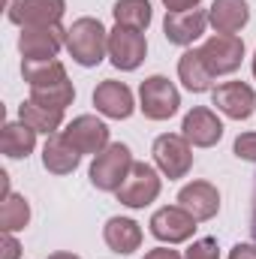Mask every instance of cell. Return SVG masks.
I'll list each match as a JSON object with an SVG mask.
<instances>
[{
  "mask_svg": "<svg viewBox=\"0 0 256 259\" xmlns=\"http://www.w3.org/2000/svg\"><path fill=\"white\" fill-rule=\"evenodd\" d=\"M18 121H24L27 127H33L36 133H42V136H55V133H61V127H64V112L49 109V106H39V103H33L27 97L18 106Z\"/></svg>",
  "mask_w": 256,
  "mask_h": 259,
  "instance_id": "cell-22",
  "label": "cell"
},
{
  "mask_svg": "<svg viewBox=\"0 0 256 259\" xmlns=\"http://www.w3.org/2000/svg\"><path fill=\"white\" fill-rule=\"evenodd\" d=\"M61 136H64L66 142L84 157V154H100V151H106L112 142H109V127H106V121H100L97 115H78V118H72L64 130H61Z\"/></svg>",
  "mask_w": 256,
  "mask_h": 259,
  "instance_id": "cell-11",
  "label": "cell"
},
{
  "mask_svg": "<svg viewBox=\"0 0 256 259\" xmlns=\"http://www.w3.org/2000/svg\"><path fill=\"white\" fill-rule=\"evenodd\" d=\"M112 15H115V24L142 30V33L151 27V18H154L148 0H118V3L112 6Z\"/></svg>",
  "mask_w": 256,
  "mask_h": 259,
  "instance_id": "cell-23",
  "label": "cell"
},
{
  "mask_svg": "<svg viewBox=\"0 0 256 259\" xmlns=\"http://www.w3.org/2000/svg\"><path fill=\"white\" fill-rule=\"evenodd\" d=\"M250 21V6L247 0H214L208 6V24L214 33H232L238 36Z\"/></svg>",
  "mask_w": 256,
  "mask_h": 259,
  "instance_id": "cell-17",
  "label": "cell"
},
{
  "mask_svg": "<svg viewBox=\"0 0 256 259\" xmlns=\"http://www.w3.org/2000/svg\"><path fill=\"white\" fill-rule=\"evenodd\" d=\"M133 151H130L124 142H112L106 151H100L88 169V178L97 190L103 193H118V187L127 181L130 169H133Z\"/></svg>",
  "mask_w": 256,
  "mask_h": 259,
  "instance_id": "cell-2",
  "label": "cell"
},
{
  "mask_svg": "<svg viewBox=\"0 0 256 259\" xmlns=\"http://www.w3.org/2000/svg\"><path fill=\"white\" fill-rule=\"evenodd\" d=\"M94 106L103 118H112V121H127L130 115L136 112V97L124 81H115V78H106L94 88Z\"/></svg>",
  "mask_w": 256,
  "mask_h": 259,
  "instance_id": "cell-15",
  "label": "cell"
},
{
  "mask_svg": "<svg viewBox=\"0 0 256 259\" xmlns=\"http://www.w3.org/2000/svg\"><path fill=\"white\" fill-rule=\"evenodd\" d=\"M49 259H81V256H75V253H66V250H58V253H52Z\"/></svg>",
  "mask_w": 256,
  "mask_h": 259,
  "instance_id": "cell-35",
  "label": "cell"
},
{
  "mask_svg": "<svg viewBox=\"0 0 256 259\" xmlns=\"http://www.w3.org/2000/svg\"><path fill=\"white\" fill-rule=\"evenodd\" d=\"M232 154L244 163H256V133H238L235 145H232Z\"/></svg>",
  "mask_w": 256,
  "mask_h": 259,
  "instance_id": "cell-28",
  "label": "cell"
},
{
  "mask_svg": "<svg viewBox=\"0 0 256 259\" xmlns=\"http://www.w3.org/2000/svg\"><path fill=\"white\" fill-rule=\"evenodd\" d=\"M142 259H184L178 250H169V247H154V250H148Z\"/></svg>",
  "mask_w": 256,
  "mask_h": 259,
  "instance_id": "cell-32",
  "label": "cell"
},
{
  "mask_svg": "<svg viewBox=\"0 0 256 259\" xmlns=\"http://www.w3.org/2000/svg\"><path fill=\"white\" fill-rule=\"evenodd\" d=\"M151 154H154V166L169 181L187 178V172L193 169V145L181 133H163V136H157Z\"/></svg>",
  "mask_w": 256,
  "mask_h": 259,
  "instance_id": "cell-4",
  "label": "cell"
},
{
  "mask_svg": "<svg viewBox=\"0 0 256 259\" xmlns=\"http://www.w3.org/2000/svg\"><path fill=\"white\" fill-rule=\"evenodd\" d=\"M205 27H208V9H199V6L184 12H166L163 18V36L181 49H190L196 39H202Z\"/></svg>",
  "mask_w": 256,
  "mask_h": 259,
  "instance_id": "cell-13",
  "label": "cell"
},
{
  "mask_svg": "<svg viewBox=\"0 0 256 259\" xmlns=\"http://www.w3.org/2000/svg\"><path fill=\"white\" fill-rule=\"evenodd\" d=\"M199 55L214 78L232 75L244 61V42H241V36H232V33H214L199 46Z\"/></svg>",
  "mask_w": 256,
  "mask_h": 259,
  "instance_id": "cell-7",
  "label": "cell"
},
{
  "mask_svg": "<svg viewBox=\"0 0 256 259\" xmlns=\"http://www.w3.org/2000/svg\"><path fill=\"white\" fill-rule=\"evenodd\" d=\"M0 259H21V244L15 232H0Z\"/></svg>",
  "mask_w": 256,
  "mask_h": 259,
  "instance_id": "cell-29",
  "label": "cell"
},
{
  "mask_svg": "<svg viewBox=\"0 0 256 259\" xmlns=\"http://www.w3.org/2000/svg\"><path fill=\"white\" fill-rule=\"evenodd\" d=\"M78 163H81V154L66 142L61 133L49 136V142L42 148V166H46V172H52V175H72L78 169Z\"/></svg>",
  "mask_w": 256,
  "mask_h": 259,
  "instance_id": "cell-20",
  "label": "cell"
},
{
  "mask_svg": "<svg viewBox=\"0 0 256 259\" xmlns=\"http://www.w3.org/2000/svg\"><path fill=\"white\" fill-rule=\"evenodd\" d=\"M163 190V181H160V169L157 166H151V163H142V160H136L133 163V169H130L127 181L118 187V202L121 205H127L133 211H139V208H148L157 196Z\"/></svg>",
  "mask_w": 256,
  "mask_h": 259,
  "instance_id": "cell-5",
  "label": "cell"
},
{
  "mask_svg": "<svg viewBox=\"0 0 256 259\" xmlns=\"http://www.w3.org/2000/svg\"><path fill=\"white\" fill-rule=\"evenodd\" d=\"M211 103L232 121H247L256 112V91L247 81H220L211 91Z\"/></svg>",
  "mask_w": 256,
  "mask_h": 259,
  "instance_id": "cell-12",
  "label": "cell"
},
{
  "mask_svg": "<svg viewBox=\"0 0 256 259\" xmlns=\"http://www.w3.org/2000/svg\"><path fill=\"white\" fill-rule=\"evenodd\" d=\"M226 259H256V244H235Z\"/></svg>",
  "mask_w": 256,
  "mask_h": 259,
  "instance_id": "cell-30",
  "label": "cell"
},
{
  "mask_svg": "<svg viewBox=\"0 0 256 259\" xmlns=\"http://www.w3.org/2000/svg\"><path fill=\"white\" fill-rule=\"evenodd\" d=\"M66 30L64 24H46V27H21L18 33V52L21 61H52L66 49Z\"/></svg>",
  "mask_w": 256,
  "mask_h": 259,
  "instance_id": "cell-6",
  "label": "cell"
},
{
  "mask_svg": "<svg viewBox=\"0 0 256 259\" xmlns=\"http://www.w3.org/2000/svg\"><path fill=\"white\" fill-rule=\"evenodd\" d=\"M178 78H181V84H184L190 94H208V91H214V75H211V69L205 66L199 49H187V52L178 58Z\"/></svg>",
  "mask_w": 256,
  "mask_h": 259,
  "instance_id": "cell-21",
  "label": "cell"
},
{
  "mask_svg": "<svg viewBox=\"0 0 256 259\" xmlns=\"http://www.w3.org/2000/svg\"><path fill=\"white\" fill-rule=\"evenodd\" d=\"M202 0H163L166 12H184V9H196Z\"/></svg>",
  "mask_w": 256,
  "mask_h": 259,
  "instance_id": "cell-31",
  "label": "cell"
},
{
  "mask_svg": "<svg viewBox=\"0 0 256 259\" xmlns=\"http://www.w3.org/2000/svg\"><path fill=\"white\" fill-rule=\"evenodd\" d=\"M250 235L256 241V181H253V196H250Z\"/></svg>",
  "mask_w": 256,
  "mask_h": 259,
  "instance_id": "cell-33",
  "label": "cell"
},
{
  "mask_svg": "<svg viewBox=\"0 0 256 259\" xmlns=\"http://www.w3.org/2000/svg\"><path fill=\"white\" fill-rule=\"evenodd\" d=\"M103 241L112 253L130 256L133 250L142 247V226L133 217H109L103 226Z\"/></svg>",
  "mask_w": 256,
  "mask_h": 259,
  "instance_id": "cell-18",
  "label": "cell"
},
{
  "mask_svg": "<svg viewBox=\"0 0 256 259\" xmlns=\"http://www.w3.org/2000/svg\"><path fill=\"white\" fill-rule=\"evenodd\" d=\"M181 136L193 148H214L223 139V121L208 106H193L181 121Z\"/></svg>",
  "mask_w": 256,
  "mask_h": 259,
  "instance_id": "cell-14",
  "label": "cell"
},
{
  "mask_svg": "<svg viewBox=\"0 0 256 259\" xmlns=\"http://www.w3.org/2000/svg\"><path fill=\"white\" fill-rule=\"evenodd\" d=\"M66 0H6V18L18 27L61 24Z\"/></svg>",
  "mask_w": 256,
  "mask_h": 259,
  "instance_id": "cell-10",
  "label": "cell"
},
{
  "mask_svg": "<svg viewBox=\"0 0 256 259\" xmlns=\"http://www.w3.org/2000/svg\"><path fill=\"white\" fill-rule=\"evenodd\" d=\"M184 259H220V247L214 238H196L184 250Z\"/></svg>",
  "mask_w": 256,
  "mask_h": 259,
  "instance_id": "cell-27",
  "label": "cell"
},
{
  "mask_svg": "<svg viewBox=\"0 0 256 259\" xmlns=\"http://www.w3.org/2000/svg\"><path fill=\"white\" fill-rule=\"evenodd\" d=\"M9 193H12V190H9V175L0 172V199H6Z\"/></svg>",
  "mask_w": 256,
  "mask_h": 259,
  "instance_id": "cell-34",
  "label": "cell"
},
{
  "mask_svg": "<svg viewBox=\"0 0 256 259\" xmlns=\"http://www.w3.org/2000/svg\"><path fill=\"white\" fill-rule=\"evenodd\" d=\"M139 109L148 121H169L181 109V94L166 75H148L139 84Z\"/></svg>",
  "mask_w": 256,
  "mask_h": 259,
  "instance_id": "cell-3",
  "label": "cell"
},
{
  "mask_svg": "<svg viewBox=\"0 0 256 259\" xmlns=\"http://www.w3.org/2000/svg\"><path fill=\"white\" fill-rule=\"evenodd\" d=\"M21 75H24L27 88H46V84L64 81L66 66L58 58H52V61H21Z\"/></svg>",
  "mask_w": 256,
  "mask_h": 259,
  "instance_id": "cell-25",
  "label": "cell"
},
{
  "mask_svg": "<svg viewBox=\"0 0 256 259\" xmlns=\"http://www.w3.org/2000/svg\"><path fill=\"white\" fill-rule=\"evenodd\" d=\"M145 55H148V39L142 30L121 27V24H115V30H109V61L115 69L133 72L145 64Z\"/></svg>",
  "mask_w": 256,
  "mask_h": 259,
  "instance_id": "cell-8",
  "label": "cell"
},
{
  "mask_svg": "<svg viewBox=\"0 0 256 259\" xmlns=\"http://www.w3.org/2000/svg\"><path fill=\"white\" fill-rule=\"evenodd\" d=\"M66 52H69V58L75 64L84 66V69L100 66L109 58V30L103 27L100 18L81 15L66 30Z\"/></svg>",
  "mask_w": 256,
  "mask_h": 259,
  "instance_id": "cell-1",
  "label": "cell"
},
{
  "mask_svg": "<svg viewBox=\"0 0 256 259\" xmlns=\"http://www.w3.org/2000/svg\"><path fill=\"white\" fill-rule=\"evenodd\" d=\"M178 205L196 217V223L214 220L220 211V190L211 181H190L178 190Z\"/></svg>",
  "mask_w": 256,
  "mask_h": 259,
  "instance_id": "cell-16",
  "label": "cell"
},
{
  "mask_svg": "<svg viewBox=\"0 0 256 259\" xmlns=\"http://www.w3.org/2000/svg\"><path fill=\"white\" fill-rule=\"evenodd\" d=\"M250 69H253V78H256V52H253V64H250Z\"/></svg>",
  "mask_w": 256,
  "mask_h": 259,
  "instance_id": "cell-36",
  "label": "cell"
},
{
  "mask_svg": "<svg viewBox=\"0 0 256 259\" xmlns=\"http://www.w3.org/2000/svg\"><path fill=\"white\" fill-rule=\"evenodd\" d=\"M36 130L27 127L24 121H6L0 130V151L9 160H27L36 148Z\"/></svg>",
  "mask_w": 256,
  "mask_h": 259,
  "instance_id": "cell-19",
  "label": "cell"
},
{
  "mask_svg": "<svg viewBox=\"0 0 256 259\" xmlns=\"http://www.w3.org/2000/svg\"><path fill=\"white\" fill-rule=\"evenodd\" d=\"M151 235L163 244H184L190 241L196 232V217L187 214L178 202L175 205H163L151 214Z\"/></svg>",
  "mask_w": 256,
  "mask_h": 259,
  "instance_id": "cell-9",
  "label": "cell"
},
{
  "mask_svg": "<svg viewBox=\"0 0 256 259\" xmlns=\"http://www.w3.org/2000/svg\"><path fill=\"white\" fill-rule=\"evenodd\" d=\"M30 100L39 103V106H49V109L66 112V106H72V100H75V88H72L69 78H64V81L46 84V88H30Z\"/></svg>",
  "mask_w": 256,
  "mask_h": 259,
  "instance_id": "cell-26",
  "label": "cell"
},
{
  "mask_svg": "<svg viewBox=\"0 0 256 259\" xmlns=\"http://www.w3.org/2000/svg\"><path fill=\"white\" fill-rule=\"evenodd\" d=\"M30 223V202L21 193L0 199V232H21Z\"/></svg>",
  "mask_w": 256,
  "mask_h": 259,
  "instance_id": "cell-24",
  "label": "cell"
}]
</instances>
